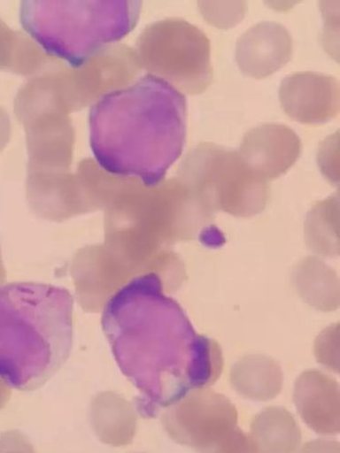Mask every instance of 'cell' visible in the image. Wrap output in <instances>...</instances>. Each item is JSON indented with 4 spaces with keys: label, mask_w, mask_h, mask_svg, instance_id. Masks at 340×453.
<instances>
[{
    "label": "cell",
    "mask_w": 340,
    "mask_h": 453,
    "mask_svg": "<svg viewBox=\"0 0 340 453\" xmlns=\"http://www.w3.org/2000/svg\"><path fill=\"white\" fill-rule=\"evenodd\" d=\"M89 122L92 152L104 172L154 187L182 152L186 101L149 73L105 94L91 108Z\"/></svg>",
    "instance_id": "obj_1"
},
{
    "label": "cell",
    "mask_w": 340,
    "mask_h": 453,
    "mask_svg": "<svg viewBox=\"0 0 340 453\" xmlns=\"http://www.w3.org/2000/svg\"><path fill=\"white\" fill-rule=\"evenodd\" d=\"M155 273L138 276L106 302L102 326L121 365L137 379L182 376L207 388L210 340L197 336Z\"/></svg>",
    "instance_id": "obj_2"
},
{
    "label": "cell",
    "mask_w": 340,
    "mask_h": 453,
    "mask_svg": "<svg viewBox=\"0 0 340 453\" xmlns=\"http://www.w3.org/2000/svg\"><path fill=\"white\" fill-rule=\"evenodd\" d=\"M72 339L67 289L33 282L0 286V376L9 385H24L58 366Z\"/></svg>",
    "instance_id": "obj_3"
},
{
    "label": "cell",
    "mask_w": 340,
    "mask_h": 453,
    "mask_svg": "<svg viewBox=\"0 0 340 453\" xmlns=\"http://www.w3.org/2000/svg\"><path fill=\"white\" fill-rule=\"evenodd\" d=\"M140 2H23L20 22L50 56L85 66L139 20Z\"/></svg>",
    "instance_id": "obj_4"
},
{
    "label": "cell",
    "mask_w": 340,
    "mask_h": 453,
    "mask_svg": "<svg viewBox=\"0 0 340 453\" xmlns=\"http://www.w3.org/2000/svg\"><path fill=\"white\" fill-rule=\"evenodd\" d=\"M178 179L214 215L236 217L261 212L269 199L268 180L254 173L238 150L203 142L183 158Z\"/></svg>",
    "instance_id": "obj_5"
},
{
    "label": "cell",
    "mask_w": 340,
    "mask_h": 453,
    "mask_svg": "<svg viewBox=\"0 0 340 453\" xmlns=\"http://www.w3.org/2000/svg\"><path fill=\"white\" fill-rule=\"evenodd\" d=\"M137 48L141 66L177 90L198 95L212 82L208 37L185 20L169 19L149 26Z\"/></svg>",
    "instance_id": "obj_6"
},
{
    "label": "cell",
    "mask_w": 340,
    "mask_h": 453,
    "mask_svg": "<svg viewBox=\"0 0 340 453\" xmlns=\"http://www.w3.org/2000/svg\"><path fill=\"white\" fill-rule=\"evenodd\" d=\"M162 424L175 442L198 450L237 427L238 411L223 395L197 389L171 404Z\"/></svg>",
    "instance_id": "obj_7"
},
{
    "label": "cell",
    "mask_w": 340,
    "mask_h": 453,
    "mask_svg": "<svg viewBox=\"0 0 340 453\" xmlns=\"http://www.w3.org/2000/svg\"><path fill=\"white\" fill-rule=\"evenodd\" d=\"M280 101L286 115L297 122L325 124L339 111V85L329 75L296 73L282 82Z\"/></svg>",
    "instance_id": "obj_8"
},
{
    "label": "cell",
    "mask_w": 340,
    "mask_h": 453,
    "mask_svg": "<svg viewBox=\"0 0 340 453\" xmlns=\"http://www.w3.org/2000/svg\"><path fill=\"white\" fill-rule=\"evenodd\" d=\"M238 153L254 173L269 180L284 174L297 162L301 142L288 127L266 124L245 134Z\"/></svg>",
    "instance_id": "obj_9"
},
{
    "label": "cell",
    "mask_w": 340,
    "mask_h": 453,
    "mask_svg": "<svg viewBox=\"0 0 340 453\" xmlns=\"http://www.w3.org/2000/svg\"><path fill=\"white\" fill-rule=\"evenodd\" d=\"M292 40L289 31L276 22H260L241 37L236 47V61L248 77H269L289 63Z\"/></svg>",
    "instance_id": "obj_10"
},
{
    "label": "cell",
    "mask_w": 340,
    "mask_h": 453,
    "mask_svg": "<svg viewBox=\"0 0 340 453\" xmlns=\"http://www.w3.org/2000/svg\"><path fill=\"white\" fill-rule=\"evenodd\" d=\"M293 401L301 419L315 433L339 434L340 391L332 377L318 370L301 373L295 383Z\"/></svg>",
    "instance_id": "obj_11"
},
{
    "label": "cell",
    "mask_w": 340,
    "mask_h": 453,
    "mask_svg": "<svg viewBox=\"0 0 340 453\" xmlns=\"http://www.w3.org/2000/svg\"><path fill=\"white\" fill-rule=\"evenodd\" d=\"M90 423L103 443L122 447L130 444L135 438L137 415L133 405L120 395L102 392L91 403Z\"/></svg>",
    "instance_id": "obj_12"
},
{
    "label": "cell",
    "mask_w": 340,
    "mask_h": 453,
    "mask_svg": "<svg viewBox=\"0 0 340 453\" xmlns=\"http://www.w3.org/2000/svg\"><path fill=\"white\" fill-rule=\"evenodd\" d=\"M230 380L239 395L261 402L276 398L283 386L281 365L272 357L263 355H249L236 363Z\"/></svg>",
    "instance_id": "obj_13"
},
{
    "label": "cell",
    "mask_w": 340,
    "mask_h": 453,
    "mask_svg": "<svg viewBox=\"0 0 340 453\" xmlns=\"http://www.w3.org/2000/svg\"><path fill=\"white\" fill-rule=\"evenodd\" d=\"M298 295L312 307L323 312L339 305V280L336 273L316 257L300 260L292 273Z\"/></svg>",
    "instance_id": "obj_14"
},
{
    "label": "cell",
    "mask_w": 340,
    "mask_h": 453,
    "mask_svg": "<svg viewBox=\"0 0 340 453\" xmlns=\"http://www.w3.org/2000/svg\"><path fill=\"white\" fill-rule=\"evenodd\" d=\"M251 438L258 453H294L301 441V430L286 408L269 407L254 418Z\"/></svg>",
    "instance_id": "obj_15"
},
{
    "label": "cell",
    "mask_w": 340,
    "mask_h": 453,
    "mask_svg": "<svg viewBox=\"0 0 340 453\" xmlns=\"http://www.w3.org/2000/svg\"><path fill=\"white\" fill-rule=\"evenodd\" d=\"M305 239L312 251L325 257L339 254V193L319 202L305 222Z\"/></svg>",
    "instance_id": "obj_16"
},
{
    "label": "cell",
    "mask_w": 340,
    "mask_h": 453,
    "mask_svg": "<svg viewBox=\"0 0 340 453\" xmlns=\"http://www.w3.org/2000/svg\"><path fill=\"white\" fill-rule=\"evenodd\" d=\"M39 51L20 32L12 30L0 19V70L28 74L39 65Z\"/></svg>",
    "instance_id": "obj_17"
},
{
    "label": "cell",
    "mask_w": 340,
    "mask_h": 453,
    "mask_svg": "<svg viewBox=\"0 0 340 453\" xmlns=\"http://www.w3.org/2000/svg\"><path fill=\"white\" fill-rule=\"evenodd\" d=\"M199 9L210 24L229 28L243 19L247 5L244 2H200Z\"/></svg>",
    "instance_id": "obj_18"
},
{
    "label": "cell",
    "mask_w": 340,
    "mask_h": 453,
    "mask_svg": "<svg viewBox=\"0 0 340 453\" xmlns=\"http://www.w3.org/2000/svg\"><path fill=\"white\" fill-rule=\"evenodd\" d=\"M339 325L325 329L316 340L315 355L318 363L339 372Z\"/></svg>",
    "instance_id": "obj_19"
},
{
    "label": "cell",
    "mask_w": 340,
    "mask_h": 453,
    "mask_svg": "<svg viewBox=\"0 0 340 453\" xmlns=\"http://www.w3.org/2000/svg\"><path fill=\"white\" fill-rule=\"evenodd\" d=\"M197 451L198 453H258L251 436L238 426L212 444Z\"/></svg>",
    "instance_id": "obj_20"
},
{
    "label": "cell",
    "mask_w": 340,
    "mask_h": 453,
    "mask_svg": "<svg viewBox=\"0 0 340 453\" xmlns=\"http://www.w3.org/2000/svg\"><path fill=\"white\" fill-rule=\"evenodd\" d=\"M338 131L329 136L321 145L318 155L319 166L325 177L333 184L338 185Z\"/></svg>",
    "instance_id": "obj_21"
},
{
    "label": "cell",
    "mask_w": 340,
    "mask_h": 453,
    "mask_svg": "<svg viewBox=\"0 0 340 453\" xmlns=\"http://www.w3.org/2000/svg\"><path fill=\"white\" fill-rule=\"evenodd\" d=\"M0 453H35V451L25 434L12 430L0 434Z\"/></svg>",
    "instance_id": "obj_22"
},
{
    "label": "cell",
    "mask_w": 340,
    "mask_h": 453,
    "mask_svg": "<svg viewBox=\"0 0 340 453\" xmlns=\"http://www.w3.org/2000/svg\"><path fill=\"white\" fill-rule=\"evenodd\" d=\"M298 453H340V444L334 440H315L302 446Z\"/></svg>",
    "instance_id": "obj_23"
},
{
    "label": "cell",
    "mask_w": 340,
    "mask_h": 453,
    "mask_svg": "<svg viewBox=\"0 0 340 453\" xmlns=\"http://www.w3.org/2000/svg\"><path fill=\"white\" fill-rule=\"evenodd\" d=\"M11 386L0 376V410L4 409L12 398Z\"/></svg>",
    "instance_id": "obj_24"
},
{
    "label": "cell",
    "mask_w": 340,
    "mask_h": 453,
    "mask_svg": "<svg viewBox=\"0 0 340 453\" xmlns=\"http://www.w3.org/2000/svg\"><path fill=\"white\" fill-rule=\"evenodd\" d=\"M6 280V270L3 261L2 249H0V285L4 284Z\"/></svg>",
    "instance_id": "obj_25"
}]
</instances>
